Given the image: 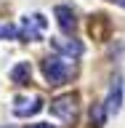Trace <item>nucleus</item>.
<instances>
[{
    "instance_id": "f257e3e1",
    "label": "nucleus",
    "mask_w": 125,
    "mask_h": 128,
    "mask_svg": "<svg viewBox=\"0 0 125 128\" xmlns=\"http://www.w3.org/2000/svg\"><path fill=\"white\" fill-rule=\"evenodd\" d=\"M43 75L48 86H64L69 80V62H64L61 56H48L43 62Z\"/></svg>"
},
{
    "instance_id": "f03ea898",
    "label": "nucleus",
    "mask_w": 125,
    "mask_h": 128,
    "mask_svg": "<svg viewBox=\"0 0 125 128\" xmlns=\"http://www.w3.org/2000/svg\"><path fill=\"white\" fill-rule=\"evenodd\" d=\"M51 112H53L59 120H64V123L75 126V120H77V96H75V94L56 96L53 102H51Z\"/></svg>"
},
{
    "instance_id": "7ed1b4c3",
    "label": "nucleus",
    "mask_w": 125,
    "mask_h": 128,
    "mask_svg": "<svg viewBox=\"0 0 125 128\" xmlns=\"http://www.w3.org/2000/svg\"><path fill=\"white\" fill-rule=\"evenodd\" d=\"M45 27H48V22L40 14L24 16V19H21V30H19V38H21V40H40L43 32H45Z\"/></svg>"
},
{
    "instance_id": "20e7f679",
    "label": "nucleus",
    "mask_w": 125,
    "mask_h": 128,
    "mask_svg": "<svg viewBox=\"0 0 125 128\" xmlns=\"http://www.w3.org/2000/svg\"><path fill=\"white\" fill-rule=\"evenodd\" d=\"M40 110H43L40 96H16L13 99V115L16 118H29V115H37Z\"/></svg>"
},
{
    "instance_id": "39448f33",
    "label": "nucleus",
    "mask_w": 125,
    "mask_h": 128,
    "mask_svg": "<svg viewBox=\"0 0 125 128\" xmlns=\"http://www.w3.org/2000/svg\"><path fill=\"white\" fill-rule=\"evenodd\" d=\"M120 104H123V78L115 75V78H112V86H109V96H107V102H104V112H107V115H117Z\"/></svg>"
},
{
    "instance_id": "423d86ee",
    "label": "nucleus",
    "mask_w": 125,
    "mask_h": 128,
    "mask_svg": "<svg viewBox=\"0 0 125 128\" xmlns=\"http://www.w3.org/2000/svg\"><path fill=\"white\" fill-rule=\"evenodd\" d=\"M56 19H59V27H61L64 35H72V32L77 30V19H75V11L69 6H56Z\"/></svg>"
},
{
    "instance_id": "0eeeda50",
    "label": "nucleus",
    "mask_w": 125,
    "mask_h": 128,
    "mask_svg": "<svg viewBox=\"0 0 125 128\" xmlns=\"http://www.w3.org/2000/svg\"><path fill=\"white\" fill-rule=\"evenodd\" d=\"M51 40H53V48L61 56H69V59H80L83 56V43L80 40H56V38H51Z\"/></svg>"
},
{
    "instance_id": "6e6552de",
    "label": "nucleus",
    "mask_w": 125,
    "mask_h": 128,
    "mask_svg": "<svg viewBox=\"0 0 125 128\" xmlns=\"http://www.w3.org/2000/svg\"><path fill=\"white\" fill-rule=\"evenodd\" d=\"M29 78H32V67H29V62H21V64H16L13 70H11V80H13L16 86L29 83Z\"/></svg>"
},
{
    "instance_id": "1a4fd4ad",
    "label": "nucleus",
    "mask_w": 125,
    "mask_h": 128,
    "mask_svg": "<svg viewBox=\"0 0 125 128\" xmlns=\"http://www.w3.org/2000/svg\"><path fill=\"white\" fill-rule=\"evenodd\" d=\"M104 118H107L104 104H93V107H91V126H93V128H101L104 126Z\"/></svg>"
},
{
    "instance_id": "9d476101",
    "label": "nucleus",
    "mask_w": 125,
    "mask_h": 128,
    "mask_svg": "<svg viewBox=\"0 0 125 128\" xmlns=\"http://www.w3.org/2000/svg\"><path fill=\"white\" fill-rule=\"evenodd\" d=\"M11 38H19V30L13 24H0V40H11Z\"/></svg>"
},
{
    "instance_id": "9b49d317",
    "label": "nucleus",
    "mask_w": 125,
    "mask_h": 128,
    "mask_svg": "<svg viewBox=\"0 0 125 128\" xmlns=\"http://www.w3.org/2000/svg\"><path fill=\"white\" fill-rule=\"evenodd\" d=\"M29 128H53L51 123H37V126H29Z\"/></svg>"
},
{
    "instance_id": "f8f14e48",
    "label": "nucleus",
    "mask_w": 125,
    "mask_h": 128,
    "mask_svg": "<svg viewBox=\"0 0 125 128\" xmlns=\"http://www.w3.org/2000/svg\"><path fill=\"white\" fill-rule=\"evenodd\" d=\"M112 3H117V6H123V8H125V0H112Z\"/></svg>"
}]
</instances>
